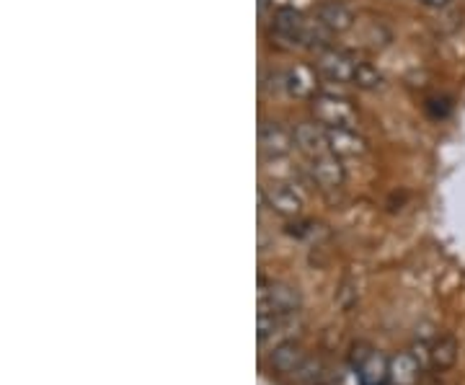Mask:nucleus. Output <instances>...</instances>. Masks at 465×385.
Listing matches in <instances>:
<instances>
[{"instance_id": "obj_1", "label": "nucleus", "mask_w": 465, "mask_h": 385, "mask_svg": "<svg viewBox=\"0 0 465 385\" xmlns=\"http://www.w3.org/2000/svg\"><path fill=\"white\" fill-rule=\"evenodd\" d=\"M311 112H313V119L323 127H354L360 119L354 101L336 91H318L311 99Z\"/></svg>"}, {"instance_id": "obj_21", "label": "nucleus", "mask_w": 465, "mask_h": 385, "mask_svg": "<svg viewBox=\"0 0 465 385\" xmlns=\"http://www.w3.org/2000/svg\"><path fill=\"white\" fill-rule=\"evenodd\" d=\"M421 5H427V8H445V5H450L452 0H419Z\"/></svg>"}, {"instance_id": "obj_4", "label": "nucleus", "mask_w": 465, "mask_h": 385, "mask_svg": "<svg viewBox=\"0 0 465 385\" xmlns=\"http://www.w3.org/2000/svg\"><path fill=\"white\" fill-rule=\"evenodd\" d=\"M262 202L266 210H272L274 215H280L284 220L300 218L302 212V194L298 189H292L290 184H269L262 189Z\"/></svg>"}, {"instance_id": "obj_5", "label": "nucleus", "mask_w": 465, "mask_h": 385, "mask_svg": "<svg viewBox=\"0 0 465 385\" xmlns=\"http://www.w3.org/2000/svg\"><path fill=\"white\" fill-rule=\"evenodd\" d=\"M295 148V134L280 122H262L259 127V151L266 158H284Z\"/></svg>"}, {"instance_id": "obj_20", "label": "nucleus", "mask_w": 465, "mask_h": 385, "mask_svg": "<svg viewBox=\"0 0 465 385\" xmlns=\"http://www.w3.org/2000/svg\"><path fill=\"white\" fill-rule=\"evenodd\" d=\"M277 326H280V316H259V341H266L277 331Z\"/></svg>"}, {"instance_id": "obj_7", "label": "nucleus", "mask_w": 465, "mask_h": 385, "mask_svg": "<svg viewBox=\"0 0 465 385\" xmlns=\"http://www.w3.org/2000/svg\"><path fill=\"white\" fill-rule=\"evenodd\" d=\"M318 70L308 65H290L282 73V88L292 99H313L318 94Z\"/></svg>"}, {"instance_id": "obj_13", "label": "nucleus", "mask_w": 465, "mask_h": 385, "mask_svg": "<svg viewBox=\"0 0 465 385\" xmlns=\"http://www.w3.org/2000/svg\"><path fill=\"white\" fill-rule=\"evenodd\" d=\"M458 354H460V344L455 336H437L432 341V368L440 370V372H448V370L455 368Z\"/></svg>"}, {"instance_id": "obj_14", "label": "nucleus", "mask_w": 465, "mask_h": 385, "mask_svg": "<svg viewBox=\"0 0 465 385\" xmlns=\"http://www.w3.org/2000/svg\"><path fill=\"white\" fill-rule=\"evenodd\" d=\"M360 375V385H391L388 375H391V360L382 357L381 352H372L367 357V362L357 370Z\"/></svg>"}, {"instance_id": "obj_19", "label": "nucleus", "mask_w": 465, "mask_h": 385, "mask_svg": "<svg viewBox=\"0 0 465 385\" xmlns=\"http://www.w3.org/2000/svg\"><path fill=\"white\" fill-rule=\"evenodd\" d=\"M357 302V290H351V285L349 282H344L341 285V290L336 292V305H339V311H351V305Z\"/></svg>"}, {"instance_id": "obj_15", "label": "nucleus", "mask_w": 465, "mask_h": 385, "mask_svg": "<svg viewBox=\"0 0 465 385\" xmlns=\"http://www.w3.org/2000/svg\"><path fill=\"white\" fill-rule=\"evenodd\" d=\"M382 85V73L375 65H370V63H362L360 60V65H357V73H354V88H360V91H378Z\"/></svg>"}, {"instance_id": "obj_3", "label": "nucleus", "mask_w": 465, "mask_h": 385, "mask_svg": "<svg viewBox=\"0 0 465 385\" xmlns=\"http://www.w3.org/2000/svg\"><path fill=\"white\" fill-rule=\"evenodd\" d=\"M360 60H354L349 52L336 50V47H326L318 52L316 70L323 81L333 85H354V73H357Z\"/></svg>"}, {"instance_id": "obj_18", "label": "nucleus", "mask_w": 465, "mask_h": 385, "mask_svg": "<svg viewBox=\"0 0 465 385\" xmlns=\"http://www.w3.org/2000/svg\"><path fill=\"white\" fill-rule=\"evenodd\" d=\"M411 354L416 357V362L421 365V370L432 368V344H424V341H414V344H411Z\"/></svg>"}, {"instance_id": "obj_6", "label": "nucleus", "mask_w": 465, "mask_h": 385, "mask_svg": "<svg viewBox=\"0 0 465 385\" xmlns=\"http://www.w3.org/2000/svg\"><path fill=\"white\" fill-rule=\"evenodd\" d=\"M308 173L311 179L316 182L321 189H339L347 179V171L341 166V158L333 155L331 151L316 155V158H308Z\"/></svg>"}, {"instance_id": "obj_12", "label": "nucleus", "mask_w": 465, "mask_h": 385, "mask_svg": "<svg viewBox=\"0 0 465 385\" xmlns=\"http://www.w3.org/2000/svg\"><path fill=\"white\" fill-rule=\"evenodd\" d=\"M419 375H421V365L416 362L411 350L391 357V375H388L391 385H416Z\"/></svg>"}, {"instance_id": "obj_16", "label": "nucleus", "mask_w": 465, "mask_h": 385, "mask_svg": "<svg viewBox=\"0 0 465 385\" xmlns=\"http://www.w3.org/2000/svg\"><path fill=\"white\" fill-rule=\"evenodd\" d=\"M321 372H323V365L321 362H313V360H305L300 370L295 372L300 385H316L321 380Z\"/></svg>"}, {"instance_id": "obj_2", "label": "nucleus", "mask_w": 465, "mask_h": 385, "mask_svg": "<svg viewBox=\"0 0 465 385\" xmlns=\"http://www.w3.org/2000/svg\"><path fill=\"white\" fill-rule=\"evenodd\" d=\"M300 292L295 287L272 280H259V316H287L300 308Z\"/></svg>"}, {"instance_id": "obj_9", "label": "nucleus", "mask_w": 465, "mask_h": 385, "mask_svg": "<svg viewBox=\"0 0 465 385\" xmlns=\"http://www.w3.org/2000/svg\"><path fill=\"white\" fill-rule=\"evenodd\" d=\"M316 21L329 34H347L354 26V11L341 0H326L316 8Z\"/></svg>"}, {"instance_id": "obj_8", "label": "nucleus", "mask_w": 465, "mask_h": 385, "mask_svg": "<svg viewBox=\"0 0 465 385\" xmlns=\"http://www.w3.org/2000/svg\"><path fill=\"white\" fill-rule=\"evenodd\" d=\"M329 151L339 158H357L367 153L365 134H360L354 127H326Z\"/></svg>"}, {"instance_id": "obj_10", "label": "nucleus", "mask_w": 465, "mask_h": 385, "mask_svg": "<svg viewBox=\"0 0 465 385\" xmlns=\"http://www.w3.org/2000/svg\"><path fill=\"white\" fill-rule=\"evenodd\" d=\"M292 134H295V148L300 153H305L308 158H316V155L329 153L326 127L318 124L316 119L313 122H300L298 127L292 130Z\"/></svg>"}, {"instance_id": "obj_11", "label": "nucleus", "mask_w": 465, "mask_h": 385, "mask_svg": "<svg viewBox=\"0 0 465 385\" xmlns=\"http://www.w3.org/2000/svg\"><path fill=\"white\" fill-rule=\"evenodd\" d=\"M305 360H308L305 350L300 347L298 341H282L280 347H274V352L269 357L272 370L280 372V375H295Z\"/></svg>"}, {"instance_id": "obj_17", "label": "nucleus", "mask_w": 465, "mask_h": 385, "mask_svg": "<svg viewBox=\"0 0 465 385\" xmlns=\"http://www.w3.org/2000/svg\"><path fill=\"white\" fill-rule=\"evenodd\" d=\"M375 352L367 341H357V344H351V354H349V362H351V368L360 370L367 362V357Z\"/></svg>"}]
</instances>
